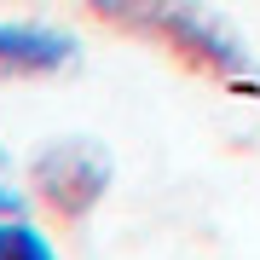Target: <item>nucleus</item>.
Returning a JSON list of instances; mask_svg holds the SVG:
<instances>
[{"label": "nucleus", "instance_id": "1", "mask_svg": "<svg viewBox=\"0 0 260 260\" xmlns=\"http://www.w3.org/2000/svg\"><path fill=\"white\" fill-rule=\"evenodd\" d=\"M87 12L133 41L162 47L168 58H179L197 75H214V81H243L249 75V47L197 0H87Z\"/></svg>", "mask_w": 260, "mask_h": 260}, {"label": "nucleus", "instance_id": "2", "mask_svg": "<svg viewBox=\"0 0 260 260\" xmlns=\"http://www.w3.org/2000/svg\"><path fill=\"white\" fill-rule=\"evenodd\" d=\"M116 179V162L110 150L93 145V139H52L47 150H35L29 162V197L64 225H81L87 214L104 203Z\"/></svg>", "mask_w": 260, "mask_h": 260}, {"label": "nucleus", "instance_id": "3", "mask_svg": "<svg viewBox=\"0 0 260 260\" xmlns=\"http://www.w3.org/2000/svg\"><path fill=\"white\" fill-rule=\"evenodd\" d=\"M75 64V35L52 23H6L0 18V81H47Z\"/></svg>", "mask_w": 260, "mask_h": 260}, {"label": "nucleus", "instance_id": "4", "mask_svg": "<svg viewBox=\"0 0 260 260\" xmlns=\"http://www.w3.org/2000/svg\"><path fill=\"white\" fill-rule=\"evenodd\" d=\"M0 260H58V249L29 214H6L0 220Z\"/></svg>", "mask_w": 260, "mask_h": 260}, {"label": "nucleus", "instance_id": "5", "mask_svg": "<svg viewBox=\"0 0 260 260\" xmlns=\"http://www.w3.org/2000/svg\"><path fill=\"white\" fill-rule=\"evenodd\" d=\"M29 203H35L29 197V174H18V162L0 150V220L6 214H29Z\"/></svg>", "mask_w": 260, "mask_h": 260}]
</instances>
